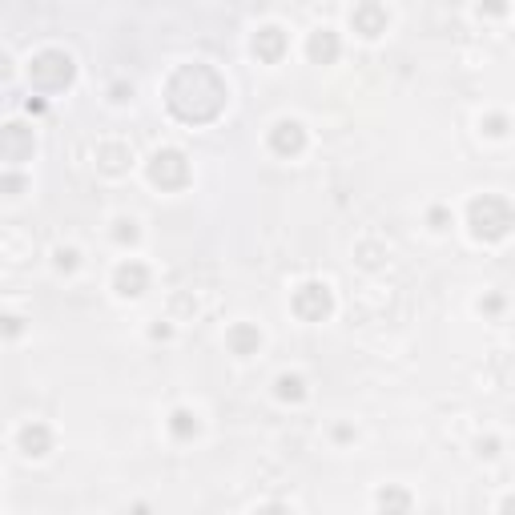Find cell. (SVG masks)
Instances as JSON below:
<instances>
[{
    "label": "cell",
    "instance_id": "obj_20",
    "mask_svg": "<svg viewBox=\"0 0 515 515\" xmlns=\"http://www.w3.org/2000/svg\"><path fill=\"white\" fill-rule=\"evenodd\" d=\"M49 266H53L57 278H77L81 266H85V250L73 246V242H61V246L49 250Z\"/></svg>",
    "mask_w": 515,
    "mask_h": 515
},
{
    "label": "cell",
    "instance_id": "obj_32",
    "mask_svg": "<svg viewBox=\"0 0 515 515\" xmlns=\"http://www.w3.org/2000/svg\"><path fill=\"white\" fill-rule=\"evenodd\" d=\"M495 515H515V491L499 495V503H495Z\"/></svg>",
    "mask_w": 515,
    "mask_h": 515
},
{
    "label": "cell",
    "instance_id": "obj_21",
    "mask_svg": "<svg viewBox=\"0 0 515 515\" xmlns=\"http://www.w3.org/2000/svg\"><path fill=\"white\" fill-rule=\"evenodd\" d=\"M109 238H113L121 250H137L141 238H145V226H141L137 214H117V218L109 222Z\"/></svg>",
    "mask_w": 515,
    "mask_h": 515
},
{
    "label": "cell",
    "instance_id": "obj_18",
    "mask_svg": "<svg viewBox=\"0 0 515 515\" xmlns=\"http://www.w3.org/2000/svg\"><path fill=\"white\" fill-rule=\"evenodd\" d=\"M274 399H278L282 407H302V403L310 399V379H306L302 371H282V375L274 379Z\"/></svg>",
    "mask_w": 515,
    "mask_h": 515
},
{
    "label": "cell",
    "instance_id": "obj_4",
    "mask_svg": "<svg viewBox=\"0 0 515 515\" xmlns=\"http://www.w3.org/2000/svg\"><path fill=\"white\" fill-rule=\"evenodd\" d=\"M141 174H145V182H149L153 190H161V194H182V190L194 186V161H190V153H186L182 145H157V149L145 157Z\"/></svg>",
    "mask_w": 515,
    "mask_h": 515
},
{
    "label": "cell",
    "instance_id": "obj_10",
    "mask_svg": "<svg viewBox=\"0 0 515 515\" xmlns=\"http://www.w3.org/2000/svg\"><path fill=\"white\" fill-rule=\"evenodd\" d=\"M37 153V125L9 117L0 125V157H5V169H21L25 161H33Z\"/></svg>",
    "mask_w": 515,
    "mask_h": 515
},
{
    "label": "cell",
    "instance_id": "obj_30",
    "mask_svg": "<svg viewBox=\"0 0 515 515\" xmlns=\"http://www.w3.org/2000/svg\"><path fill=\"white\" fill-rule=\"evenodd\" d=\"M21 330H25V318H21V314H13V310H9V314H5V338H9V342H13V338H21Z\"/></svg>",
    "mask_w": 515,
    "mask_h": 515
},
{
    "label": "cell",
    "instance_id": "obj_3",
    "mask_svg": "<svg viewBox=\"0 0 515 515\" xmlns=\"http://www.w3.org/2000/svg\"><path fill=\"white\" fill-rule=\"evenodd\" d=\"M25 81L37 97H61L77 85V57L61 45H45L37 53H29L25 61Z\"/></svg>",
    "mask_w": 515,
    "mask_h": 515
},
{
    "label": "cell",
    "instance_id": "obj_23",
    "mask_svg": "<svg viewBox=\"0 0 515 515\" xmlns=\"http://www.w3.org/2000/svg\"><path fill=\"white\" fill-rule=\"evenodd\" d=\"M174 334H178V322H174V318H153V322L145 326V338H149V342H174Z\"/></svg>",
    "mask_w": 515,
    "mask_h": 515
},
{
    "label": "cell",
    "instance_id": "obj_33",
    "mask_svg": "<svg viewBox=\"0 0 515 515\" xmlns=\"http://www.w3.org/2000/svg\"><path fill=\"white\" fill-rule=\"evenodd\" d=\"M45 109H49V97H33V101L25 105V113H29V117H41Z\"/></svg>",
    "mask_w": 515,
    "mask_h": 515
},
{
    "label": "cell",
    "instance_id": "obj_28",
    "mask_svg": "<svg viewBox=\"0 0 515 515\" xmlns=\"http://www.w3.org/2000/svg\"><path fill=\"white\" fill-rule=\"evenodd\" d=\"M330 439H334L338 447H342V443H355V439H359V427H351V423H334V427H330Z\"/></svg>",
    "mask_w": 515,
    "mask_h": 515
},
{
    "label": "cell",
    "instance_id": "obj_11",
    "mask_svg": "<svg viewBox=\"0 0 515 515\" xmlns=\"http://www.w3.org/2000/svg\"><path fill=\"white\" fill-rule=\"evenodd\" d=\"M250 57L258 61V65H282L286 61V53H290V29L286 25H278V21H262V25H254L250 29Z\"/></svg>",
    "mask_w": 515,
    "mask_h": 515
},
{
    "label": "cell",
    "instance_id": "obj_2",
    "mask_svg": "<svg viewBox=\"0 0 515 515\" xmlns=\"http://www.w3.org/2000/svg\"><path fill=\"white\" fill-rule=\"evenodd\" d=\"M463 226L471 234V242L479 246H499L515 234V202L499 190H483L471 194L463 206Z\"/></svg>",
    "mask_w": 515,
    "mask_h": 515
},
{
    "label": "cell",
    "instance_id": "obj_9",
    "mask_svg": "<svg viewBox=\"0 0 515 515\" xmlns=\"http://www.w3.org/2000/svg\"><path fill=\"white\" fill-rule=\"evenodd\" d=\"M133 165H137V153H133V145L125 137H101L93 145V169H97L101 178L121 182V178L133 174Z\"/></svg>",
    "mask_w": 515,
    "mask_h": 515
},
{
    "label": "cell",
    "instance_id": "obj_29",
    "mask_svg": "<svg viewBox=\"0 0 515 515\" xmlns=\"http://www.w3.org/2000/svg\"><path fill=\"white\" fill-rule=\"evenodd\" d=\"M254 515H298L290 503H278V499H270V503H262V507H254Z\"/></svg>",
    "mask_w": 515,
    "mask_h": 515
},
{
    "label": "cell",
    "instance_id": "obj_8",
    "mask_svg": "<svg viewBox=\"0 0 515 515\" xmlns=\"http://www.w3.org/2000/svg\"><path fill=\"white\" fill-rule=\"evenodd\" d=\"M391 25H395V13L383 5V0H359L355 9H347V29L367 45L383 41L391 33Z\"/></svg>",
    "mask_w": 515,
    "mask_h": 515
},
{
    "label": "cell",
    "instance_id": "obj_17",
    "mask_svg": "<svg viewBox=\"0 0 515 515\" xmlns=\"http://www.w3.org/2000/svg\"><path fill=\"white\" fill-rule=\"evenodd\" d=\"M475 133H479L483 141H491V145H503V141H511L515 121H511V113H507V109H479V117H475Z\"/></svg>",
    "mask_w": 515,
    "mask_h": 515
},
{
    "label": "cell",
    "instance_id": "obj_7",
    "mask_svg": "<svg viewBox=\"0 0 515 515\" xmlns=\"http://www.w3.org/2000/svg\"><path fill=\"white\" fill-rule=\"evenodd\" d=\"M109 290L117 302H141L153 290V266L145 258H121L109 270Z\"/></svg>",
    "mask_w": 515,
    "mask_h": 515
},
{
    "label": "cell",
    "instance_id": "obj_27",
    "mask_svg": "<svg viewBox=\"0 0 515 515\" xmlns=\"http://www.w3.org/2000/svg\"><path fill=\"white\" fill-rule=\"evenodd\" d=\"M499 447H503L499 435H479V439H475V455H479V459H495Z\"/></svg>",
    "mask_w": 515,
    "mask_h": 515
},
{
    "label": "cell",
    "instance_id": "obj_24",
    "mask_svg": "<svg viewBox=\"0 0 515 515\" xmlns=\"http://www.w3.org/2000/svg\"><path fill=\"white\" fill-rule=\"evenodd\" d=\"M475 310H479V314H483V318H495V314H503V310H507V298H503V294H495V290H491V294H483V298H479V302H475Z\"/></svg>",
    "mask_w": 515,
    "mask_h": 515
},
{
    "label": "cell",
    "instance_id": "obj_14",
    "mask_svg": "<svg viewBox=\"0 0 515 515\" xmlns=\"http://www.w3.org/2000/svg\"><path fill=\"white\" fill-rule=\"evenodd\" d=\"M302 53H306V61L318 65V69L338 65V57H342V33H338L334 25H314V29L306 33V41H302Z\"/></svg>",
    "mask_w": 515,
    "mask_h": 515
},
{
    "label": "cell",
    "instance_id": "obj_25",
    "mask_svg": "<svg viewBox=\"0 0 515 515\" xmlns=\"http://www.w3.org/2000/svg\"><path fill=\"white\" fill-rule=\"evenodd\" d=\"M133 81H113L109 89H105V97H109V105H129L133 101Z\"/></svg>",
    "mask_w": 515,
    "mask_h": 515
},
{
    "label": "cell",
    "instance_id": "obj_31",
    "mask_svg": "<svg viewBox=\"0 0 515 515\" xmlns=\"http://www.w3.org/2000/svg\"><path fill=\"white\" fill-rule=\"evenodd\" d=\"M507 5H475V17H507Z\"/></svg>",
    "mask_w": 515,
    "mask_h": 515
},
{
    "label": "cell",
    "instance_id": "obj_15",
    "mask_svg": "<svg viewBox=\"0 0 515 515\" xmlns=\"http://www.w3.org/2000/svg\"><path fill=\"white\" fill-rule=\"evenodd\" d=\"M202 431H206V419H202V411H198V407H190V403H178L174 411L165 415V435L174 439L178 447L198 443V439H202Z\"/></svg>",
    "mask_w": 515,
    "mask_h": 515
},
{
    "label": "cell",
    "instance_id": "obj_12",
    "mask_svg": "<svg viewBox=\"0 0 515 515\" xmlns=\"http://www.w3.org/2000/svg\"><path fill=\"white\" fill-rule=\"evenodd\" d=\"M53 447H57V431H53L45 419H25V423L13 431V451H17L21 459H29V463L49 459Z\"/></svg>",
    "mask_w": 515,
    "mask_h": 515
},
{
    "label": "cell",
    "instance_id": "obj_22",
    "mask_svg": "<svg viewBox=\"0 0 515 515\" xmlns=\"http://www.w3.org/2000/svg\"><path fill=\"white\" fill-rule=\"evenodd\" d=\"M451 226H455V210H451V206H439V202L427 206V230H431V234H447Z\"/></svg>",
    "mask_w": 515,
    "mask_h": 515
},
{
    "label": "cell",
    "instance_id": "obj_6",
    "mask_svg": "<svg viewBox=\"0 0 515 515\" xmlns=\"http://www.w3.org/2000/svg\"><path fill=\"white\" fill-rule=\"evenodd\" d=\"M266 149H270L278 161H298V157H306V149H310V125H306L302 117H294V113L274 117V121L266 125Z\"/></svg>",
    "mask_w": 515,
    "mask_h": 515
},
{
    "label": "cell",
    "instance_id": "obj_19",
    "mask_svg": "<svg viewBox=\"0 0 515 515\" xmlns=\"http://www.w3.org/2000/svg\"><path fill=\"white\" fill-rule=\"evenodd\" d=\"M355 262H359L367 274H375V270H383V266L391 262V246H387L383 238L367 234V238H359V242H355Z\"/></svg>",
    "mask_w": 515,
    "mask_h": 515
},
{
    "label": "cell",
    "instance_id": "obj_13",
    "mask_svg": "<svg viewBox=\"0 0 515 515\" xmlns=\"http://www.w3.org/2000/svg\"><path fill=\"white\" fill-rule=\"evenodd\" d=\"M222 342H226V351H230L234 359L250 363V359H258V355L266 351V330H262L258 322H250V318H238V322L226 326Z\"/></svg>",
    "mask_w": 515,
    "mask_h": 515
},
{
    "label": "cell",
    "instance_id": "obj_16",
    "mask_svg": "<svg viewBox=\"0 0 515 515\" xmlns=\"http://www.w3.org/2000/svg\"><path fill=\"white\" fill-rule=\"evenodd\" d=\"M371 503H375V515H411L415 511V491L407 483H379Z\"/></svg>",
    "mask_w": 515,
    "mask_h": 515
},
{
    "label": "cell",
    "instance_id": "obj_1",
    "mask_svg": "<svg viewBox=\"0 0 515 515\" xmlns=\"http://www.w3.org/2000/svg\"><path fill=\"white\" fill-rule=\"evenodd\" d=\"M161 97L182 125H210L230 105V81L210 61H186L165 77Z\"/></svg>",
    "mask_w": 515,
    "mask_h": 515
},
{
    "label": "cell",
    "instance_id": "obj_5",
    "mask_svg": "<svg viewBox=\"0 0 515 515\" xmlns=\"http://www.w3.org/2000/svg\"><path fill=\"white\" fill-rule=\"evenodd\" d=\"M338 310V294L326 278H302L294 290H290V314L306 326H318V322H330Z\"/></svg>",
    "mask_w": 515,
    "mask_h": 515
},
{
    "label": "cell",
    "instance_id": "obj_34",
    "mask_svg": "<svg viewBox=\"0 0 515 515\" xmlns=\"http://www.w3.org/2000/svg\"><path fill=\"white\" fill-rule=\"evenodd\" d=\"M129 515H153V507H149V503H145V499H137V503H133V507H129Z\"/></svg>",
    "mask_w": 515,
    "mask_h": 515
},
{
    "label": "cell",
    "instance_id": "obj_26",
    "mask_svg": "<svg viewBox=\"0 0 515 515\" xmlns=\"http://www.w3.org/2000/svg\"><path fill=\"white\" fill-rule=\"evenodd\" d=\"M0 182H5V198H13V202H17V198H21V190L29 186L21 169H5V178H0Z\"/></svg>",
    "mask_w": 515,
    "mask_h": 515
}]
</instances>
